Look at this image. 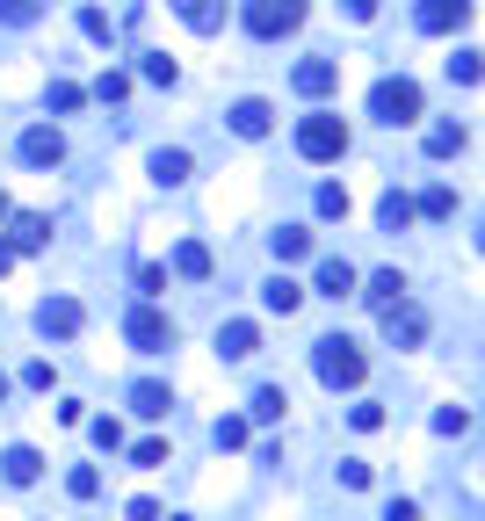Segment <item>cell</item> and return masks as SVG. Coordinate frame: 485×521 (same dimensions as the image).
I'll use <instances>...</instances> for the list:
<instances>
[{
  "instance_id": "37",
  "label": "cell",
  "mask_w": 485,
  "mask_h": 521,
  "mask_svg": "<svg viewBox=\"0 0 485 521\" xmlns=\"http://www.w3.org/2000/svg\"><path fill=\"white\" fill-rule=\"evenodd\" d=\"M464 427H471L464 406H442V413H435V435H464Z\"/></svg>"
},
{
  "instance_id": "34",
  "label": "cell",
  "mask_w": 485,
  "mask_h": 521,
  "mask_svg": "<svg viewBox=\"0 0 485 521\" xmlns=\"http://www.w3.org/2000/svg\"><path fill=\"white\" fill-rule=\"evenodd\" d=\"M95 449H109V456L124 449V420H109V413H102V420H95Z\"/></svg>"
},
{
  "instance_id": "22",
  "label": "cell",
  "mask_w": 485,
  "mask_h": 521,
  "mask_svg": "<svg viewBox=\"0 0 485 521\" xmlns=\"http://www.w3.org/2000/svg\"><path fill=\"white\" fill-rule=\"evenodd\" d=\"M174 275H189V283L210 275V247H203V239H181V247H174Z\"/></svg>"
},
{
  "instance_id": "7",
  "label": "cell",
  "mask_w": 485,
  "mask_h": 521,
  "mask_svg": "<svg viewBox=\"0 0 485 521\" xmlns=\"http://www.w3.org/2000/svg\"><path fill=\"white\" fill-rule=\"evenodd\" d=\"M384 341L391 348H420L428 341V312H420V304H391L384 312Z\"/></svg>"
},
{
  "instance_id": "19",
  "label": "cell",
  "mask_w": 485,
  "mask_h": 521,
  "mask_svg": "<svg viewBox=\"0 0 485 521\" xmlns=\"http://www.w3.org/2000/svg\"><path fill=\"white\" fill-rule=\"evenodd\" d=\"M268 247H276V261L290 268V261L312 254V232H305V225H283V232H268Z\"/></svg>"
},
{
  "instance_id": "30",
  "label": "cell",
  "mask_w": 485,
  "mask_h": 521,
  "mask_svg": "<svg viewBox=\"0 0 485 521\" xmlns=\"http://www.w3.org/2000/svg\"><path fill=\"white\" fill-rule=\"evenodd\" d=\"M131 464H138V471H160V464H167V442H160V435H145V442L131 449Z\"/></svg>"
},
{
  "instance_id": "4",
  "label": "cell",
  "mask_w": 485,
  "mask_h": 521,
  "mask_svg": "<svg viewBox=\"0 0 485 521\" xmlns=\"http://www.w3.org/2000/svg\"><path fill=\"white\" fill-rule=\"evenodd\" d=\"M370 116H377V124H391V131H399V124H413V116H420V87L399 73V80H377L370 87Z\"/></svg>"
},
{
  "instance_id": "23",
  "label": "cell",
  "mask_w": 485,
  "mask_h": 521,
  "mask_svg": "<svg viewBox=\"0 0 485 521\" xmlns=\"http://www.w3.org/2000/svg\"><path fill=\"white\" fill-rule=\"evenodd\" d=\"M153 181H167V189H181V181H189V152H153Z\"/></svg>"
},
{
  "instance_id": "6",
  "label": "cell",
  "mask_w": 485,
  "mask_h": 521,
  "mask_svg": "<svg viewBox=\"0 0 485 521\" xmlns=\"http://www.w3.org/2000/svg\"><path fill=\"white\" fill-rule=\"evenodd\" d=\"M80 326H87L80 297H44V304H37V333H44V341H73Z\"/></svg>"
},
{
  "instance_id": "16",
  "label": "cell",
  "mask_w": 485,
  "mask_h": 521,
  "mask_svg": "<svg viewBox=\"0 0 485 521\" xmlns=\"http://www.w3.org/2000/svg\"><path fill=\"white\" fill-rule=\"evenodd\" d=\"M261 304H268L276 319H290L297 304H305V283H290V275H268V283H261Z\"/></svg>"
},
{
  "instance_id": "8",
  "label": "cell",
  "mask_w": 485,
  "mask_h": 521,
  "mask_svg": "<svg viewBox=\"0 0 485 521\" xmlns=\"http://www.w3.org/2000/svg\"><path fill=\"white\" fill-rule=\"evenodd\" d=\"M413 22L428 29V37H449V29H464V22H471V0H420Z\"/></svg>"
},
{
  "instance_id": "1",
  "label": "cell",
  "mask_w": 485,
  "mask_h": 521,
  "mask_svg": "<svg viewBox=\"0 0 485 521\" xmlns=\"http://www.w3.org/2000/svg\"><path fill=\"white\" fill-rule=\"evenodd\" d=\"M312 370H319L326 391H355L370 362H362V348L348 341V333H326V341H312Z\"/></svg>"
},
{
  "instance_id": "28",
  "label": "cell",
  "mask_w": 485,
  "mask_h": 521,
  "mask_svg": "<svg viewBox=\"0 0 485 521\" xmlns=\"http://www.w3.org/2000/svg\"><path fill=\"white\" fill-rule=\"evenodd\" d=\"M420 218H457V189H428V196H420Z\"/></svg>"
},
{
  "instance_id": "17",
  "label": "cell",
  "mask_w": 485,
  "mask_h": 521,
  "mask_svg": "<svg viewBox=\"0 0 485 521\" xmlns=\"http://www.w3.org/2000/svg\"><path fill=\"white\" fill-rule=\"evenodd\" d=\"M8 247H15V254H44V247H51V218H37V210H22Z\"/></svg>"
},
{
  "instance_id": "10",
  "label": "cell",
  "mask_w": 485,
  "mask_h": 521,
  "mask_svg": "<svg viewBox=\"0 0 485 521\" xmlns=\"http://www.w3.org/2000/svg\"><path fill=\"white\" fill-rule=\"evenodd\" d=\"M218 355H225V362L261 355V326H254V319H225V326H218Z\"/></svg>"
},
{
  "instance_id": "3",
  "label": "cell",
  "mask_w": 485,
  "mask_h": 521,
  "mask_svg": "<svg viewBox=\"0 0 485 521\" xmlns=\"http://www.w3.org/2000/svg\"><path fill=\"white\" fill-rule=\"evenodd\" d=\"M124 341L138 355H167L174 348V319L160 312V304H131V312H124Z\"/></svg>"
},
{
  "instance_id": "31",
  "label": "cell",
  "mask_w": 485,
  "mask_h": 521,
  "mask_svg": "<svg viewBox=\"0 0 485 521\" xmlns=\"http://www.w3.org/2000/svg\"><path fill=\"white\" fill-rule=\"evenodd\" d=\"M66 493H73V500H95V493H102V471H95V464H80V471L66 478Z\"/></svg>"
},
{
  "instance_id": "25",
  "label": "cell",
  "mask_w": 485,
  "mask_h": 521,
  "mask_svg": "<svg viewBox=\"0 0 485 521\" xmlns=\"http://www.w3.org/2000/svg\"><path fill=\"white\" fill-rule=\"evenodd\" d=\"M44 22V0H0V29H29Z\"/></svg>"
},
{
  "instance_id": "32",
  "label": "cell",
  "mask_w": 485,
  "mask_h": 521,
  "mask_svg": "<svg viewBox=\"0 0 485 521\" xmlns=\"http://www.w3.org/2000/svg\"><path fill=\"white\" fill-rule=\"evenodd\" d=\"M319 218H348V189H341V181H326V189H319Z\"/></svg>"
},
{
  "instance_id": "9",
  "label": "cell",
  "mask_w": 485,
  "mask_h": 521,
  "mask_svg": "<svg viewBox=\"0 0 485 521\" xmlns=\"http://www.w3.org/2000/svg\"><path fill=\"white\" fill-rule=\"evenodd\" d=\"M58 160H66L58 124H29V131H22V167H58Z\"/></svg>"
},
{
  "instance_id": "24",
  "label": "cell",
  "mask_w": 485,
  "mask_h": 521,
  "mask_svg": "<svg viewBox=\"0 0 485 521\" xmlns=\"http://www.w3.org/2000/svg\"><path fill=\"white\" fill-rule=\"evenodd\" d=\"M464 152V124H435L428 131V160H457Z\"/></svg>"
},
{
  "instance_id": "20",
  "label": "cell",
  "mask_w": 485,
  "mask_h": 521,
  "mask_svg": "<svg viewBox=\"0 0 485 521\" xmlns=\"http://www.w3.org/2000/svg\"><path fill=\"white\" fill-rule=\"evenodd\" d=\"M413 218H420V203H413V196H399V189H391V196L377 203V225H384V232H406Z\"/></svg>"
},
{
  "instance_id": "5",
  "label": "cell",
  "mask_w": 485,
  "mask_h": 521,
  "mask_svg": "<svg viewBox=\"0 0 485 521\" xmlns=\"http://www.w3.org/2000/svg\"><path fill=\"white\" fill-rule=\"evenodd\" d=\"M297 22H305V0H247V37H261V44L290 37Z\"/></svg>"
},
{
  "instance_id": "11",
  "label": "cell",
  "mask_w": 485,
  "mask_h": 521,
  "mask_svg": "<svg viewBox=\"0 0 485 521\" xmlns=\"http://www.w3.org/2000/svg\"><path fill=\"white\" fill-rule=\"evenodd\" d=\"M290 87H297V95H333V87H341V66H333V58H305V66H297L290 73Z\"/></svg>"
},
{
  "instance_id": "21",
  "label": "cell",
  "mask_w": 485,
  "mask_h": 521,
  "mask_svg": "<svg viewBox=\"0 0 485 521\" xmlns=\"http://www.w3.org/2000/svg\"><path fill=\"white\" fill-rule=\"evenodd\" d=\"M370 304H377V312L406 304V275H399V268H377V275H370Z\"/></svg>"
},
{
  "instance_id": "44",
  "label": "cell",
  "mask_w": 485,
  "mask_h": 521,
  "mask_svg": "<svg viewBox=\"0 0 485 521\" xmlns=\"http://www.w3.org/2000/svg\"><path fill=\"white\" fill-rule=\"evenodd\" d=\"M0 398H8V377H0Z\"/></svg>"
},
{
  "instance_id": "12",
  "label": "cell",
  "mask_w": 485,
  "mask_h": 521,
  "mask_svg": "<svg viewBox=\"0 0 485 521\" xmlns=\"http://www.w3.org/2000/svg\"><path fill=\"white\" fill-rule=\"evenodd\" d=\"M167 8L189 22L196 37H218V29H225V0H167Z\"/></svg>"
},
{
  "instance_id": "18",
  "label": "cell",
  "mask_w": 485,
  "mask_h": 521,
  "mask_svg": "<svg viewBox=\"0 0 485 521\" xmlns=\"http://www.w3.org/2000/svg\"><path fill=\"white\" fill-rule=\"evenodd\" d=\"M355 283H362V275H355L348 261H319V297L341 304V297H355Z\"/></svg>"
},
{
  "instance_id": "26",
  "label": "cell",
  "mask_w": 485,
  "mask_h": 521,
  "mask_svg": "<svg viewBox=\"0 0 485 521\" xmlns=\"http://www.w3.org/2000/svg\"><path fill=\"white\" fill-rule=\"evenodd\" d=\"M283 413H290V391L283 384H261L254 391V420H283Z\"/></svg>"
},
{
  "instance_id": "36",
  "label": "cell",
  "mask_w": 485,
  "mask_h": 521,
  "mask_svg": "<svg viewBox=\"0 0 485 521\" xmlns=\"http://www.w3.org/2000/svg\"><path fill=\"white\" fill-rule=\"evenodd\" d=\"M145 80H153V87H174V58H160V51H145Z\"/></svg>"
},
{
  "instance_id": "38",
  "label": "cell",
  "mask_w": 485,
  "mask_h": 521,
  "mask_svg": "<svg viewBox=\"0 0 485 521\" xmlns=\"http://www.w3.org/2000/svg\"><path fill=\"white\" fill-rule=\"evenodd\" d=\"M348 427H355V435H377V427H384V406H355Z\"/></svg>"
},
{
  "instance_id": "15",
  "label": "cell",
  "mask_w": 485,
  "mask_h": 521,
  "mask_svg": "<svg viewBox=\"0 0 485 521\" xmlns=\"http://www.w3.org/2000/svg\"><path fill=\"white\" fill-rule=\"evenodd\" d=\"M268 124H276V109H268L261 95H247V102H232V131H239V138H268Z\"/></svg>"
},
{
  "instance_id": "27",
  "label": "cell",
  "mask_w": 485,
  "mask_h": 521,
  "mask_svg": "<svg viewBox=\"0 0 485 521\" xmlns=\"http://www.w3.org/2000/svg\"><path fill=\"white\" fill-rule=\"evenodd\" d=\"M442 73L457 80V87H478V80H485V58H478V51H457V58H449Z\"/></svg>"
},
{
  "instance_id": "42",
  "label": "cell",
  "mask_w": 485,
  "mask_h": 521,
  "mask_svg": "<svg viewBox=\"0 0 485 521\" xmlns=\"http://www.w3.org/2000/svg\"><path fill=\"white\" fill-rule=\"evenodd\" d=\"M15 268V247H8V239H0V275H8Z\"/></svg>"
},
{
  "instance_id": "2",
  "label": "cell",
  "mask_w": 485,
  "mask_h": 521,
  "mask_svg": "<svg viewBox=\"0 0 485 521\" xmlns=\"http://www.w3.org/2000/svg\"><path fill=\"white\" fill-rule=\"evenodd\" d=\"M297 152H305L312 167H326V160H341L348 152V124L333 109H319V116H305V124H297Z\"/></svg>"
},
{
  "instance_id": "33",
  "label": "cell",
  "mask_w": 485,
  "mask_h": 521,
  "mask_svg": "<svg viewBox=\"0 0 485 521\" xmlns=\"http://www.w3.org/2000/svg\"><path fill=\"white\" fill-rule=\"evenodd\" d=\"M80 102H87V95H80V87H73V80H51V109H58V116H73Z\"/></svg>"
},
{
  "instance_id": "29",
  "label": "cell",
  "mask_w": 485,
  "mask_h": 521,
  "mask_svg": "<svg viewBox=\"0 0 485 521\" xmlns=\"http://www.w3.org/2000/svg\"><path fill=\"white\" fill-rule=\"evenodd\" d=\"M210 442H218V449H247V420H239V413H225L218 427H210Z\"/></svg>"
},
{
  "instance_id": "13",
  "label": "cell",
  "mask_w": 485,
  "mask_h": 521,
  "mask_svg": "<svg viewBox=\"0 0 485 521\" xmlns=\"http://www.w3.org/2000/svg\"><path fill=\"white\" fill-rule=\"evenodd\" d=\"M167 406H174V391H167L160 377H138V384H131V413H138V420H167Z\"/></svg>"
},
{
  "instance_id": "43",
  "label": "cell",
  "mask_w": 485,
  "mask_h": 521,
  "mask_svg": "<svg viewBox=\"0 0 485 521\" xmlns=\"http://www.w3.org/2000/svg\"><path fill=\"white\" fill-rule=\"evenodd\" d=\"M478 254H485V225H478Z\"/></svg>"
},
{
  "instance_id": "40",
  "label": "cell",
  "mask_w": 485,
  "mask_h": 521,
  "mask_svg": "<svg viewBox=\"0 0 485 521\" xmlns=\"http://www.w3.org/2000/svg\"><path fill=\"white\" fill-rule=\"evenodd\" d=\"M384 521H420V507H413V500H391V507H384Z\"/></svg>"
},
{
  "instance_id": "39",
  "label": "cell",
  "mask_w": 485,
  "mask_h": 521,
  "mask_svg": "<svg viewBox=\"0 0 485 521\" xmlns=\"http://www.w3.org/2000/svg\"><path fill=\"white\" fill-rule=\"evenodd\" d=\"M80 29H87V37H95V44H109V37H116V29H109V15H102V8H87V15H80Z\"/></svg>"
},
{
  "instance_id": "35",
  "label": "cell",
  "mask_w": 485,
  "mask_h": 521,
  "mask_svg": "<svg viewBox=\"0 0 485 521\" xmlns=\"http://www.w3.org/2000/svg\"><path fill=\"white\" fill-rule=\"evenodd\" d=\"M95 95H102V102H124V95H131V73H102Z\"/></svg>"
},
{
  "instance_id": "14",
  "label": "cell",
  "mask_w": 485,
  "mask_h": 521,
  "mask_svg": "<svg viewBox=\"0 0 485 521\" xmlns=\"http://www.w3.org/2000/svg\"><path fill=\"white\" fill-rule=\"evenodd\" d=\"M0 478H8V485H37L44 478V456L29 449V442H15L8 456H0Z\"/></svg>"
},
{
  "instance_id": "41",
  "label": "cell",
  "mask_w": 485,
  "mask_h": 521,
  "mask_svg": "<svg viewBox=\"0 0 485 521\" xmlns=\"http://www.w3.org/2000/svg\"><path fill=\"white\" fill-rule=\"evenodd\" d=\"M341 8H348V22H370V15H377V0H341Z\"/></svg>"
}]
</instances>
